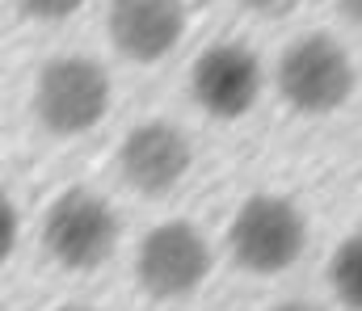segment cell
Returning <instances> with one entry per match:
<instances>
[{
	"label": "cell",
	"mask_w": 362,
	"mask_h": 311,
	"mask_svg": "<svg viewBox=\"0 0 362 311\" xmlns=\"http://www.w3.org/2000/svg\"><path fill=\"white\" fill-rule=\"evenodd\" d=\"M114 97V85H110V72L89 59V55H59L51 59L42 72H38V85H34V118L59 135V139H72V135H85L93 130Z\"/></svg>",
	"instance_id": "obj_1"
},
{
	"label": "cell",
	"mask_w": 362,
	"mask_h": 311,
	"mask_svg": "<svg viewBox=\"0 0 362 311\" xmlns=\"http://www.w3.org/2000/svg\"><path fill=\"white\" fill-rule=\"evenodd\" d=\"M303 244H308V219L282 194H253L249 202H240L228 231L232 261L257 278L291 269Z\"/></svg>",
	"instance_id": "obj_2"
},
{
	"label": "cell",
	"mask_w": 362,
	"mask_h": 311,
	"mask_svg": "<svg viewBox=\"0 0 362 311\" xmlns=\"http://www.w3.org/2000/svg\"><path fill=\"white\" fill-rule=\"evenodd\" d=\"M278 93L299 114H333L354 93V59L333 34H303L278 59Z\"/></svg>",
	"instance_id": "obj_3"
},
{
	"label": "cell",
	"mask_w": 362,
	"mask_h": 311,
	"mask_svg": "<svg viewBox=\"0 0 362 311\" xmlns=\"http://www.w3.org/2000/svg\"><path fill=\"white\" fill-rule=\"evenodd\" d=\"M42 244L64 269L89 274L97 265H105L118 248V214L101 194H93L85 185H72L47 210Z\"/></svg>",
	"instance_id": "obj_4"
},
{
	"label": "cell",
	"mask_w": 362,
	"mask_h": 311,
	"mask_svg": "<svg viewBox=\"0 0 362 311\" xmlns=\"http://www.w3.org/2000/svg\"><path fill=\"white\" fill-rule=\"evenodd\" d=\"M211 274V244L202 236V227H194L189 219H169L156 223L135 252V278L144 286V295L173 303L194 295Z\"/></svg>",
	"instance_id": "obj_5"
},
{
	"label": "cell",
	"mask_w": 362,
	"mask_h": 311,
	"mask_svg": "<svg viewBox=\"0 0 362 311\" xmlns=\"http://www.w3.org/2000/svg\"><path fill=\"white\" fill-rule=\"evenodd\" d=\"M189 93L211 118H245L262 97V59L245 42H215L194 59Z\"/></svg>",
	"instance_id": "obj_6"
},
{
	"label": "cell",
	"mask_w": 362,
	"mask_h": 311,
	"mask_svg": "<svg viewBox=\"0 0 362 311\" xmlns=\"http://www.w3.org/2000/svg\"><path fill=\"white\" fill-rule=\"evenodd\" d=\"M189 164H194L189 135L165 118H148V122L131 126V135L118 147V169H122L127 185L139 194H152V198L169 194L189 173Z\"/></svg>",
	"instance_id": "obj_7"
},
{
	"label": "cell",
	"mask_w": 362,
	"mask_h": 311,
	"mask_svg": "<svg viewBox=\"0 0 362 311\" xmlns=\"http://www.w3.org/2000/svg\"><path fill=\"white\" fill-rule=\"evenodd\" d=\"M105 25L118 55H127L131 63H156L185 34V4L181 0H110Z\"/></svg>",
	"instance_id": "obj_8"
},
{
	"label": "cell",
	"mask_w": 362,
	"mask_h": 311,
	"mask_svg": "<svg viewBox=\"0 0 362 311\" xmlns=\"http://www.w3.org/2000/svg\"><path fill=\"white\" fill-rule=\"evenodd\" d=\"M329 286L337 295V303L350 311H362V231L346 236L329 261Z\"/></svg>",
	"instance_id": "obj_9"
},
{
	"label": "cell",
	"mask_w": 362,
	"mask_h": 311,
	"mask_svg": "<svg viewBox=\"0 0 362 311\" xmlns=\"http://www.w3.org/2000/svg\"><path fill=\"white\" fill-rule=\"evenodd\" d=\"M17 236H21V214L8 194H0V261H13L17 252Z\"/></svg>",
	"instance_id": "obj_10"
},
{
	"label": "cell",
	"mask_w": 362,
	"mask_h": 311,
	"mask_svg": "<svg viewBox=\"0 0 362 311\" xmlns=\"http://www.w3.org/2000/svg\"><path fill=\"white\" fill-rule=\"evenodd\" d=\"M81 4H85V0H17V8H21L25 17H34V21H64V17H72Z\"/></svg>",
	"instance_id": "obj_11"
},
{
	"label": "cell",
	"mask_w": 362,
	"mask_h": 311,
	"mask_svg": "<svg viewBox=\"0 0 362 311\" xmlns=\"http://www.w3.org/2000/svg\"><path fill=\"white\" fill-rule=\"evenodd\" d=\"M240 8H249L253 17H266V21H278L286 13L299 8V0H240Z\"/></svg>",
	"instance_id": "obj_12"
},
{
	"label": "cell",
	"mask_w": 362,
	"mask_h": 311,
	"mask_svg": "<svg viewBox=\"0 0 362 311\" xmlns=\"http://www.w3.org/2000/svg\"><path fill=\"white\" fill-rule=\"evenodd\" d=\"M337 4H341V13H346L354 25H362V0H337Z\"/></svg>",
	"instance_id": "obj_13"
},
{
	"label": "cell",
	"mask_w": 362,
	"mask_h": 311,
	"mask_svg": "<svg viewBox=\"0 0 362 311\" xmlns=\"http://www.w3.org/2000/svg\"><path fill=\"white\" fill-rule=\"evenodd\" d=\"M274 311H320V307H312V303H299V299H295V303H278Z\"/></svg>",
	"instance_id": "obj_14"
},
{
	"label": "cell",
	"mask_w": 362,
	"mask_h": 311,
	"mask_svg": "<svg viewBox=\"0 0 362 311\" xmlns=\"http://www.w3.org/2000/svg\"><path fill=\"white\" fill-rule=\"evenodd\" d=\"M55 311H97V307H89V303H64V307H55Z\"/></svg>",
	"instance_id": "obj_15"
}]
</instances>
